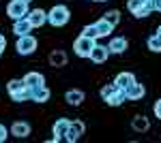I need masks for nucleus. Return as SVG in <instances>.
<instances>
[{
	"instance_id": "obj_11",
	"label": "nucleus",
	"mask_w": 161,
	"mask_h": 143,
	"mask_svg": "<svg viewBox=\"0 0 161 143\" xmlns=\"http://www.w3.org/2000/svg\"><path fill=\"white\" fill-rule=\"evenodd\" d=\"M110 56L112 54H110V49H108V45H97V43H95V47H92V51H90L88 58L92 60L95 64H105Z\"/></svg>"
},
{
	"instance_id": "obj_25",
	"label": "nucleus",
	"mask_w": 161,
	"mask_h": 143,
	"mask_svg": "<svg viewBox=\"0 0 161 143\" xmlns=\"http://www.w3.org/2000/svg\"><path fill=\"white\" fill-rule=\"evenodd\" d=\"M82 36H88V38H99V30H97V26L95 24H88V26H84V30H82Z\"/></svg>"
},
{
	"instance_id": "obj_5",
	"label": "nucleus",
	"mask_w": 161,
	"mask_h": 143,
	"mask_svg": "<svg viewBox=\"0 0 161 143\" xmlns=\"http://www.w3.org/2000/svg\"><path fill=\"white\" fill-rule=\"evenodd\" d=\"M95 38H88V36H77L73 41V51H75V56L77 58H88L90 56V51H92V47H95Z\"/></svg>"
},
{
	"instance_id": "obj_22",
	"label": "nucleus",
	"mask_w": 161,
	"mask_h": 143,
	"mask_svg": "<svg viewBox=\"0 0 161 143\" xmlns=\"http://www.w3.org/2000/svg\"><path fill=\"white\" fill-rule=\"evenodd\" d=\"M146 47H148L153 54H161V36L159 34H150L148 41H146Z\"/></svg>"
},
{
	"instance_id": "obj_18",
	"label": "nucleus",
	"mask_w": 161,
	"mask_h": 143,
	"mask_svg": "<svg viewBox=\"0 0 161 143\" xmlns=\"http://www.w3.org/2000/svg\"><path fill=\"white\" fill-rule=\"evenodd\" d=\"M50 66H54V69H60V66H67V54L62 51V49H54V51H50Z\"/></svg>"
},
{
	"instance_id": "obj_28",
	"label": "nucleus",
	"mask_w": 161,
	"mask_h": 143,
	"mask_svg": "<svg viewBox=\"0 0 161 143\" xmlns=\"http://www.w3.org/2000/svg\"><path fill=\"white\" fill-rule=\"evenodd\" d=\"M4 49H7V36L0 32V56L4 54Z\"/></svg>"
},
{
	"instance_id": "obj_32",
	"label": "nucleus",
	"mask_w": 161,
	"mask_h": 143,
	"mask_svg": "<svg viewBox=\"0 0 161 143\" xmlns=\"http://www.w3.org/2000/svg\"><path fill=\"white\" fill-rule=\"evenodd\" d=\"M24 2H32V0H24Z\"/></svg>"
},
{
	"instance_id": "obj_23",
	"label": "nucleus",
	"mask_w": 161,
	"mask_h": 143,
	"mask_svg": "<svg viewBox=\"0 0 161 143\" xmlns=\"http://www.w3.org/2000/svg\"><path fill=\"white\" fill-rule=\"evenodd\" d=\"M103 19H105V22H108L110 26H114V28H116V26L120 24V11H116V9H110L108 13H103Z\"/></svg>"
},
{
	"instance_id": "obj_27",
	"label": "nucleus",
	"mask_w": 161,
	"mask_h": 143,
	"mask_svg": "<svg viewBox=\"0 0 161 143\" xmlns=\"http://www.w3.org/2000/svg\"><path fill=\"white\" fill-rule=\"evenodd\" d=\"M153 111H155V118L161 120V98H159V100H155V107H153Z\"/></svg>"
},
{
	"instance_id": "obj_31",
	"label": "nucleus",
	"mask_w": 161,
	"mask_h": 143,
	"mask_svg": "<svg viewBox=\"0 0 161 143\" xmlns=\"http://www.w3.org/2000/svg\"><path fill=\"white\" fill-rule=\"evenodd\" d=\"M92 2H108V0H92Z\"/></svg>"
},
{
	"instance_id": "obj_2",
	"label": "nucleus",
	"mask_w": 161,
	"mask_h": 143,
	"mask_svg": "<svg viewBox=\"0 0 161 143\" xmlns=\"http://www.w3.org/2000/svg\"><path fill=\"white\" fill-rule=\"evenodd\" d=\"M7 92L11 96V100H15V103L30 100V88L24 84V79H11L7 84Z\"/></svg>"
},
{
	"instance_id": "obj_19",
	"label": "nucleus",
	"mask_w": 161,
	"mask_h": 143,
	"mask_svg": "<svg viewBox=\"0 0 161 143\" xmlns=\"http://www.w3.org/2000/svg\"><path fill=\"white\" fill-rule=\"evenodd\" d=\"M136 81V75L133 73H127V71H123V73H118L116 77H114V84L118 85L120 90H125V88H129V85Z\"/></svg>"
},
{
	"instance_id": "obj_30",
	"label": "nucleus",
	"mask_w": 161,
	"mask_h": 143,
	"mask_svg": "<svg viewBox=\"0 0 161 143\" xmlns=\"http://www.w3.org/2000/svg\"><path fill=\"white\" fill-rule=\"evenodd\" d=\"M155 34H159V36H161V26H159V28H157V32H155Z\"/></svg>"
},
{
	"instance_id": "obj_8",
	"label": "nucleus",
	"mask_w": 161,
	"mask_h": 143,
	"mask_svg": "<svg viewBox=\"0 0 161 143\" xmlns=\"http://www.w3.org/2000/svg\"><path fill=\"white\" fill-rule=\"evenodd\" d=\"M125 96H127V100H142L146 96V88H144V84H140L136 79L129 88H125Z\"/></svg>"
},
{
	"instance_id": "obj_3",
	"label": "nucleus",
	"mask_w": 161,
	"mask_h": 143,
	"mask_svg": "<svg viewBox=\"0 0 161 143\" xmlns=\"http://www.w3.org/2000/svg\"><path fill=\"white\" fill-rule=\"evenodd\" d=\"M127 11L137 19L148 17L153 13V0H127Z\"/></svg>"
},
{
	"instance_id": "obj_26",
	"label": "nucleus",
	"mask_w": 161,
	"mask_h": 143,
	"mask_svg": "<svg viewBox=\"0 0 161 143\" xmlns=\"http://www.w3.org/2000/svg\"><path fill=\"white\" fill-rule=\"evenodd\" d=\"M7 139H9V128L4 124H0V143H4Z\"/></svg>"
},
{
	"instance_id": "obj_6",
	"label": "nucleus",
	"mask_w": 161,
	"mask_h": 143,
	"mask_svg": "<svg viewBox=\"0 0 161 143\" xmlns=\"http://www.w3.org/2000/svg\"><path fill=\"white\" fill-rule=\"evenodd\" d=\"M28 11H30V9H28V2H24V0H11V2L7 4V15L11 17L13 22L26 17Z\"/></svg>"
},
{
	"instance_id": "obj_24",
	"label": "nucleus",
	"mask_w": 161,
	"mask_h": 143,
	"mask_svg": "<svg viewBox=\"0 0 161 143\" xmlns=\"http://www.w3.org/2000/svg\"><path fill=\"white\" fill-rule=\"evenodd\" d=\"M95 26H97V30H99V36H110L112 34V30H114V26H110L103 17L101 19H97L95 22Z\"/></svg>"
},
{
	"instance_id": "obj_16",
	"label": "nucleus",
	"mask_w": 161,
	"mask_h": 143,
	"mask_svg": "<svg viewBox=\"0 0 161 143\" xmlns=\"http://www.w3.org/2000/svg\"><path fill=\"white\" fill-rule=\"evenodd\" d=\"M22 79H24V84L28 85V88H39V85H45V77H43V73H37V71L26 73Z\"/></svg>"
},
{
	"instance_id": "obj_15",
	"label": "nucleus",
	"mask_w": 161,
	"mask_h": 143,
	"mask_svg": "<svg viewBox=\"0 0 161 143\" xmlns=\"http://www.w3.org/2000/svg\"><path fill=\"white\" fill-rule=\"evenodd\" d=\"M32 30H35V28L30 26V22H28L26 17L13 22V34H15V38H17V36H24V34H32Z\"/></svg>"
},
{
	"instance_id": "obj_12",
	"label": "nucleus",
	"mask_w": 161,
	"mask_h": 143,
	"mask_svg": "<svg viewBox=\"0 0 161 143\" xmlns=\"http://www.w3.org/2000/svg\"><path fill=\"white\" fill-rule=\"evenodd\" d=\"M127 47H129V41H127L125 36H114L110 43H108V49H110V54H114V56L125 54V51H127Z\"/></svg>"
},
{
	"instance_id": "obj_14",
	"label": "nucleus",
	"mask_w": 161,
	"mask_h": 143,
	"mask_svg": "<svg viewBox=\"0 0 161 143\" xmlns=\"http://www.w3.org/2000/svg\"><path fill=\"white\" fill-rule=\"evenodd\" d=\"M50 88L47 85H39V88H30V100H35V103H47L50 100Z\"/></svg>"
},
{
	"instance_id": "obj_1",
	"label": "nucleus",
	"mask_w": 161,
	"mask_h": 143,
	"mask_svg": "<svg viewBox=\"0 0 161 143\" xmlns=\"http://www.w3.org/2000/svg\"><path fill=\"white\" fill-rule=\"evenodd\" d=\"M69 19H71V11H69V7H64V4H54L50 11H47V24L54 26V28L67 26Z\"/></svg>"
},
{
	"instance_id": "obj_21",
	"label": "nucleus",
	"mask_w": 161,
	"mask_h": 143,
	"mask_svg": "<svg viewBox=\"0 0 161 143\" xmlns=\"http://www.w3.org/2000/svg\"><path fill=\"white\" fill-rule=\"evenodd\" d=\"M131 128L136 132H146L150 128V122L146 115H136V118L131 120Z\"/></svg>"
},
{
	"instance_id": "obj_7",
	"label": "nucleus",
	"mask_w": 161,
	"mask_h": 143,
	"mask_svg": "<svg viewBox=\"0 0 161 143\" xmlns=\"http://www.w3.org/2000/svg\"><path fill=\"white\" fill-rule=\"evenodd\" d=\"M84 132H86V124H84L82 120H73V122L69 124V130L64 132V141L67 143H75Z\"/></svg>"
},
{
	"instance_id": "obj_29",
	"label": "nucleus",
	"mask_w": 161,
	"mask_h": 143,
	"mask_svg": "<svg viewBox=\"0 0 161 143\" xmlns=\"http://www.w3.org/2000/svg\"><path fill=\"white\" fill-rule=\"evenodd\" d=\"M153 11L161 13V0H153Z\"/></svg>"
},
{
	"instance_id": "obj_9",
	"label": "nucleus",
	"mask_w": 161,
	"mask_h": 143,
	"mask_svg": "<svg viewBox=\"0 0 161 143\" xmlns=\"http://www.w3.org/2000/svg\"><path fill=\"white\" fill-rule=\"evenodd\" d=\"M69 120L67 118H60V120H56L54 122V130H52V143H58L64 139V132L69 130Z\"/></svg>"
},
{
	"instance_id": "obj_13",
	"label": "nucleus",
	"mask_w": 161,
	"mask_h": 143,
	"mask_svg": "<svg viewBox=\"0 0 161 143\" xmlns=\"http://www.w3.org/2000/svg\"><path fill=\"white\" fill-rule=\"evenodd\" d=\"M84 92L82 90H77V88H71V90H67L64 92V100H67V105H71V107H80L82 103H84Z\"/></svg>"
},
{
	"instance_id": "obj_10",
	"label": "nucleus",
	"mask_w": 161,
	"mask_h": 143,
	"mask_svg": "<svg viewBox=\"0 0 161 143\" xmlns=\"http://www.w3.org/2000/svg\"><path fill=\"white\" fill-rule=\"evenodd\" d=\"M26 19L30 22L32 28H41V26L47 24V11H43V9H32V11H28Z\"/></svg>"
},
{
	"instance_id": "obj_20",
	"label": "nucleus",
	"mask_w": 161,
	"mask_h": 143,
	"mask_svg": "<svg viewBox=\"0 0 161 143\" xmlns=\"http://www.w3.org/2000/svg\"><path fill=\"white\" fill-rule=\"evenodd\" d=\"M125 100H127V96H125V90H120V88H116V90L105 98V103H108L110 107H120Z\"/></svg>"
},
{
	"instance_id": "obj_17",
	"label": "nucleus",
	"mask_w": 161,
	"mask_h": 143,
	"mask_svg": "<svg viewBox=\"0 0 161 143\" xmlns=\"http://www.w3.org/2000/svg\"><path fill=\"white\" fill-rule=\"evenodd\" d=\"M9 135L24 139V137H28V135H30V124H28V122H13L11 128H9Z\"/></svg>"
},
{
	"instance_id": "obj_4",
	"label": "nucleus",
	"mask_w": 161,
	"mask_h": 143,
	"mask_svg": "<svg viewBox=\"0 0 161 143\" xmlns=\"http://www.w3.org/2000/svg\"><path fill=\"white\" fill-rule=\"evenodd\" d=\"M39 47V41L35 34H24V36H17V41H15V51L19 54V56H30V54H35Z\"/></svg>"
}]
</instances>
